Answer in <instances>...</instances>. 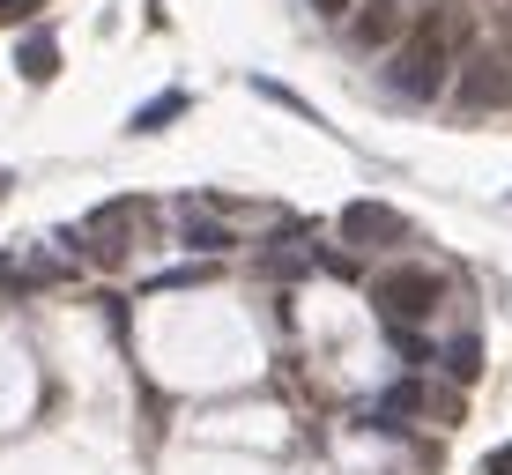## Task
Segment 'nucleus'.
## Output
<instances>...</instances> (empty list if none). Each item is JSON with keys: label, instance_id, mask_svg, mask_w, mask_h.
<instances>
[{"label": "nucleus", "instance_id": "1", "mask_svg": "<svg viewBox=\"0 0 512 475\" xmlns=\"http://www.w3.org/2000/svg\"><path fill=\"white\" fill-rule=\"evenodd\" d=\"M446 90H453V112H468V119L505 112L512 104V45H468Z\"/></svg>", "mask_w": 512, "mask_h": 475}, {"label": "nucleus", "instance_id": "2", "mask_svg": "<svg viewBox=\"0 0 512 475\" xmlns=\"http://www.w3.org/2000/svg\"><path fill=\"white\" fill-rule=\"evenodd\" d=\"M438 297H446V275H431V268H401V275H379L372 305H379V320H386V327H416V320H431V312H438Z\"/></svg>", "mask_w": 512, "mask_h": 475}, {"label": "nucleus", "instance_id": "3", "mask_svg": "<svg viewBox=\"0 0 512 475\" xmlns=\"http://www.w3.org/2000/svg\"><path fill=\"white\" fill-rule=\"evenodd\" d=\"M334 238L357 245V253H401L416 231H409V216H401V208H386V201H349L342 216H334Z\"/></svg>", "mask_w": 512, "mask_h": 475}, {"label": "nucleus", "instance_id": "4", "mask_svg": "<svg viewBox=\"0 0 512 475\" xmlns=\"http://www.w3.org/2000/svg\"><path fill=\"white\" fill-rule=\"evenodd\" d=\"M386 416H431V424H461L468 401H461V386H423V379H401L394 394H386Z\"/></svg>", "mask_w": 512, "mask_h": 475}, {"label": "nucleus", "instance_id": "5", "mask_svg": "<svg viewBox=\"0 0 512 475\" xmlns=\"http://www.w3.org/2000/svg\"><path fill=\"white\" fill-rule=\"evenodd\" d=\"M401 30H409V8H401V0H364V8H349V45L357 52H394Z\"/></svg>", "mask_w": 512, "mask_h": 475}, {"label": "nucleus", "instance_id": "6", "mask_svg": "<svg viewBox=\"0 0 512 475\" xmlns=\"http://www.w3.org/2000/svg\"><path fill=\"white\" fill-rule=\"evenodd\" d=\"M179 238L193 245V253H231V245H238V238H231V223H216V216H208L201 201L186 208V231H179Z\"/></svg>", "mask_w": 512, "mask_h": 475}, {"label": "nucleus", "instance_id": "7", "mask_svg": "<svg viewBox=\"0 0 512 475\" xmlns=\"http://www.w3.org/2000/svg\"><path fill=\"white\" fill-rule=\"evenodd\" d=\"M438 372H446L453 386H468L475 372H483V342H475V334H453V342H446V364H438Z\"/></svg>", "mask_w": 512, "mask_h": 475}, {"label": "nucleus", "instance_id": "8", "mask_svg": "<svg viewBox=\"0 0 512 475\" xmlns=\"http://www.w3.org/2000/svg\"><path fill=\"white\" fill-rule=\"evenodd\" d=\"M179 112H186V97H156V104H141V112H134V134H164Z\"/></svg>", "mask_w": 512, "mask_h": 475}, {"label": "nucleus", "instance_id": "9", "mask_svg": "<svg viewBox=\"0 0 512 475\" xmlns=\"http://www.w3.org/2000/svg\"><path fill=\"white\" fill-rule=\"evenodd\" d=\"M23 75H30V82L52 75V38H45V45H23Z\"/></svg>", "mask_w": 512, "mask_h": 475}, {"label": "nucleus", "instance_id": "10", "mask_svg": "<svg viewBox=\"0 0 512 475\" xmlns=\"http://www.w3.org/2000/svg\"><path fill=\"white\" fill-rule=\"evenodd\" d=\"M475 475H512V438H505V446H490V453H483V468H475Z\"/></svg>", "mask_w": 512, "mask_h": 475}, {"label": "nucleus", "instance_id": "11", "mask_svg": "<svg viewBox=\"0 0 512 475\" xmlns=\"http://www.w3.org/2000/svg\"><path fill=\"white\" fill-rule=\"evenodd\" d=\"M312 8H320V15H349V0H312Z\"/></svg>", "mask_w": 512, "mask_h": 475}]
</instances>
